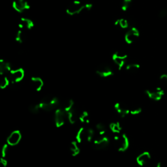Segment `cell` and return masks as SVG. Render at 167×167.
<instances>
[{"label":"cell","mask_w":167,"mask_h":167,"mask_svg":"<svg viewBox=\"0 0 167 167\" xmlns=\"http://www.w3.org/2000/svg\"><path fill=\"white\" fill-rule=\"evenodd\" d=\"M39 104L42 110L49 112L58 108L59 99L56 97H45Z\"/></svg>","instance_id":"obj_1"},{"label":"cell","mask_w":167,"mask_h":167,"mask_svg":"<svg viewBox=\"0 0 167 167\" xmlns=\"http://www.w3.org/2000/svg\"><path fill=\"white\" fill-rule=\"evenodd\" d=\"M84 11H85V3H82L78 0L73 2L66 9L67 14L70 16L79 14Z\"/></svg>","instance_id":"obj_2"},{"label":"cell","mask_w":167,"mask_h":167,"mask_svg":"<svg viewBox=\"0 0 167 167\" xmlns=\"http://www.w3.org/2000/svg\"><path fill=\"white\" fill-rule=\"evenodd\" d=\"M114 140L116 144L118 150L120 152H124L129 147V140L125 133L116 136Z\"/></svg>","instance_id":"obj_3"},{"label":"cell","mask_w":167,"mask_h":167,"mask_svg":"<svg viewBox=\"0 0 167 167\" xmlns=\"http://www.w3.org/2000/svg\"><path fill=\"white\" fill-rule=\"evenodd\" d=\"M112 58L114 63L117 65L118 69L121 70L125 65L127 55L123 52H116L112 55Z\"/></svg>","instance_id":"obj_4"},{"label":"cell","mask_w":167,"mask_h":167,"mask_svg":"<svg viewBox=\"0 0 167 167\" xmlns=\"http://www.w3.org/2000/svg\"><path fill=\"white\" fill-rule=\"evenodd\" d=\"M25 72L22 68L13 69L8 74L12 84H16L21 82L24 78Z\"/></svg>","instance_id":"obj_5"},{"label":"cell","mask_w":167,"mask_h":167,"mask_svg":"<svg viewBox=\"0 0 167 167\" xmlns=\"http://www.w3.org/2000/svg\"><path fill=\"white\" fill-rule=\"evenodd\" d=\"M139 36H140L139 30L136 27H132L125 33L124 37L125 41L127 44H131L137 39Z\"/></svg>","instance_id":"obj_6"},{"label":"cell","mask_w":167,"mask_h":167,"mask_svg":"<svg viewBox=\"0 0 167 167\" xmlns=\"http://www.w3.org/2000/svg\"><path fill=\"white\" fill-rule=\"evenodd\" d=\"M67 114L64 109H57L54 114V121L56 127L59 128L62 127L65 122Z\"/></svg>","instance_id":"obj_7"},{"label":"cell","mask_w":167,"mask_h":167,"mask_svg":"<svg viewBox=\"0 0 167 167\" xmlns=\"http://www.w3.org/2000/svg\"><path fill=\"white\" fill-rule=\"evenodd\" d=\"M145 93L149 99L155 101H160L164 95V90L161 88H157L154 89H146Z\"/></svg>","instance_id":"obj_8"},{"label":"cell","mask_w":167,"mask_h":167,"mask_svg":"<svg viewBox=\"0 0 167 167\" xmlns=\"http://www.w3.org/2000/svg\"><path fill=\"white\" fill-rule=\"evenodd\" d=\"M12 5L14 10L19 13H22L30 9V5L26 0H14Z\"/></svg>","instance_id":"obj_9"},{"label":"cell","mask_w":167,"mask_h":167,"mask_svg":"<svg viewBox=\"0 0 167 167\" xmlns=\"http://www.w3.org/2000/svg\"><path fill=\"white\" fill-rule=\"evenodd\" d=\"M96 73L101 77L107 78L114 74V71L109 65L107 64H103L99 67H98L96 70Z\"/></svg>","instance_id":"obj_10"},{"label":"cell","mask_w":167,"mask_h":167,"mask_svg":"<svg viewBox=\"0 0 167 167\" xmlns=\"http://www.w3.org/2000/svg\"><path fill=\"white\" fill-rule=\"evenodd\" d=\"M22 139L21 132L18 130H15L13 131L9 136L7 137V142L11 146H17L19 144Z\"/></svg>","instance_id":"obj_11"},{"label":"cell","mask_w":167,"mask_h":167,"mask_svg":"<svg viewBox=\"0 0 167 167\" xmlns=\"http://www.w3.org/2000/svg\"><path fill=\"white\" fill-rule=\"evenodd\" d=\"M110 144V140L108 136L103 135L99 136L94 140V144L97 149H102L107 148Z\"/></svg>","instance_id":"obj_12"},{"label":"cell","mask_w":167,"mask_h":167,"mask_svg":"<svg viewBox=\"0 0 167 167\" xmlns=\"http://www.w3.org/2000/svg\"><path fill=\"white\" fill-rule=\"evenodd\" d=\"M151 159V154L148 151H144L136 157V163L140 166H143L149 163Z\"/></svg>","instance_id":"obj_13"},{"label":"cell","mask_w":167,"mask_h":167,"mask_svg":"<svg viewBox=\"0 0 167 167\" xmlns=\"http://www.w3.org/2000/svg\"><path fill=\"white\" fill-rule=\"evenodd\" d=\"M114 109L118 114L122 118L126 117L129 114H130V110L120 103H116L114 104Z\"/></svg>","instance_id":"obj_14"},{"label":"cell","mask_w":167,"mask_h":167,"mask_svg":"<svg viewBox=\"0 0 167 167\" xmlns=\"http://www.w3.org/2000/svg\"><path fill=\"white\" fill-rule=\"evenodd\" d=\"M12 70V67L9 62L3 59L0 60V74L2 76L8 75Z\"/></svg>","instance_id":"obj_15"},{"label":"cell","mask_w":167,"mask_h":167,"mask_svg":"<svg viewBox=\"0 0 167 167\" xmlns=\"http://www.w3.org/2000/svg\"><path fill=\"white\" fill-rule=\"evenodd\" d=\"M35 26V24L33 20L29 19L28 18L22 17L20 19L19 28L21 29H26L28 30L32 29Z\"/></svg>","instance_id":"obj_16"},{"label":"cell","mask_w":167,"mask_h":167,"mask_svg":"<svg viewBox=\"0 0 167 167\" xmlns=\"http://www.w3.org/2000/svg\"><path fill=\"white\" fill-rule=\"evenodd\" d=\"M32 86L37 92H40L44 86V82L42 78L38 77H33L31 78Z\"/></svg>","instance_id":"obj_17"},{"label":"cell","mask_w":167,"mask_h":167,"mask_svg":"<svg viewBox=\"0 0 167 167\" xmlns=\"http://www.w3.org/2000/svg\"><path fill=\"white\" fill-rule=\"evenodd\" d=\"M66 114H67V118L68 121H69V122L71 124H74L76 123V121L78 119V114L77 110L75 109L74 107H73L69 111L67 112Z\"/></svg>","instance_id":"obj_18"},{"label":"cell","mask_w":167,"mask_h":167,"mask_svg":"<svg viewBox=\"0 0 167 167\" xmlns=\"http://www.w3.org/2000/svg\"><path fill=\"white\" fill-rule=\"evenodd\" d=\"M76 140L78 143H82L86 140V129L84 127H80L76 134Z\"/></svg>","instance_id":"obj_19"},{"label":"cell","mask_w":167,"mask_h":167,"mask_svg":"<svg viewBox=\"0 0 167 167\" xmlns=\"http://www.w3.org/2000/svg\"><path fill=\"white\" fill-rule=\"evenodd\" d=\"M69 148L71 155L73 157H76L78 155V154L80 152V149L78 145V142L77 140L71 142Z\"/></svg>","instance_id":"obj_20"},{"label":"cell","mask_w":167,"mask_h":167,"mask_svg":"<svg viewBox=\"0 0 167 167\" xmlns=\"http://www.w3.org/2000/svg\"><path fill=\"white\" fill-rule=\"evenodd\" d=\"M110 129L112 133L119 134L122 130V127L119 122H112L110 124Z\"/></svg>","instance_id":"obj_21"},{"label":"cell","mask_w":167,"mask_h":167,"mask_svg":"<svg viewBox=\"0 0 167 167\" xmlns=\"http://www.w3.org/2000/svg\"><path fill=\"white\" fill-rule=\"evenodd\" d=\"M114 26H118L121 29H127L129 28V22L125 18H119L115 21Z\"/></svg>","instance_id":"obj_22"},{"label":"cell","mask_w":167,"mask_h":167,"mask_svg":"<svg viewBox=\"0 0 167 167\" xmlns=\"http://www.w3.org/2000/svg\"><path fill=\"white\" fill-rule=\"evenodd\" d=\"M95 129L99 136L105 135V133H107V127L102 123L97 124L95 126Z\"/></svg>","instance_id":"obj_23"},{"label":"cell","mask_w":167,"mask_h":167,"mask_svg":"<svg viewBox=\"0 0 167 167\" xmlns=\"http://www.w3.org/2000/svg\"><path fill=\"white\" fill-rule=\"evenodd\" d=\"M95 131L92 128H88L86 129V141L91 142L94 140Z\"/></svg>","instance_id":"obj_24"},{"label":"cell","mask_w":167,"mask_h":167,"mask_svg":"<svg viewBox=\"0 0 167 167\" xmlns=\"http://www.w3.org/2000/svg\"><path fill=\"white\" fill-rule=\"evenodd\" d=\"M79 120L80 122L83 124H89V115L87 111H84L79 116Z\"/></svg>","instance_id":"obj_25"},{"label":"cell","mask_w":167,"mask_h":167,"mask_svg":"<svg viewBox=\"0 0 167 167\" xmlns=\"http://www.w3.org/2000/svg\"><path fill=\"white\" fill-rule=\"evenodd\" d=\"M140 66L139 63H133L127 64L125 67V69L129 72L133 73V72L138 71L140 69Z\"/></svg>","instance_id":"obj_26"},{"label":"cell","mask_w":167,"mask_h":167,"mask_svg":"<svg viewBox=\"0 0 167 167\" xmlns=\"http://www.w3.org/2000/svg\"><path fill=\"white\" fill-rule=\"evenodd\" d=\"M10 84L11 83V81L8 75H5V77L2 80L1 82H0V88L3 89L6 88L7 86H9Z\"/></svg>","instance_id":"obj_27"},{"label":"cell","mask_w":167,"mask_h":167,"mask_svg":"<svg viewBox=\"0 0 167 167\" xmlns=\"http://www.w3.org/2000/svg\"><path fill=\"white\" fill-rule=\"evenodd\" d=\"M24 35L23 33V32L21 29H19L16 33L15 35V41H16L18 43H22L24 42Z\"/></svg>","instance_id":"obj_28"},{"label":"cell","mask_w":167,"mask_h":167,"mask_svg":"<svg viewBox=\"0 0 167 167\" xmlns=\"http://www.w3.org/2000/svg\"><path fill=\"white\" fill-rule=\"evenodd\" d=\"M41 107L39 106V104H33L32 105L29 106V110L32 114H37L41 110Z\"/></svg>","instance_id":"obj_29"},{"label":"cell","mask_w":167,"mask_h":167,"mask_svg":"<svg viewBox=\"0 0 167 167\" xmlns=\"http://www.w3.org/2000/svg\"><path fill=\"white\" fill-rule=\"evenodd\" d=\"M132 0H123L122 3H121V9L123 11H127L131 5Z\"/></svg>","instance_id":"obj_30"},{"label":"cell","mask_w":167,"mask_h":167,"mask_svg":"<svg viewBox=\"0 0 167 167\" xmlns=\"http://www.w3.org/2000/svg\"><path fill=\"white\" fill-rule=\"evenodd\" d=\"M73 107H74V101L72 99H69L65 103L63 109L65 111V112H67L68 111H69L71 109H72Z\"/></svg>","instance_id":"obj_31"},{"label":"cell","mask_w":167,"mask_h":167,"mask_svg":"<svg viewBox=\"0 0 167 167\" xmlns=\"http://www.w3.org/2000/svg\"><path fill=\"white\" fill-rule=\"evenodd\" d=\"M142 110L140 107H134L130 110V114L131 115L136 116V115L140 114L142 112Z\"/></svg>","instance_id":"obj_32"},{"label":"cell","mask_w":167,"mask_h":167,"mask_svg":"<svg viewBox=\"0 0 167 167\" xmlns=\"http://www.w3.org/2000/svg\"><path fill=\"white\" fill-rule=\"evenodd\" d=\"M9 144H5L3 146L2 149V157L5 158V157L7 155V153H8V149H9Z\"/></svg>","instance_id":"obj_33"},{"label":"cell","mask_w":167,"mask_h":167,"mask_svg":"<svg viewBox=\"0 0 167 167\" xmlns=\"http://www.w3.org/2000/svg\"><path fill=\"white\" fill-rule=\"evenodd\" d=\"M166 15H167V11L166 9H162L159 13V17L162 18L166 17Z\"/></svg>","instance_id":"obj_34"},{"label":"cell","mask_w":167,"mask_h":167,"mask_svg":"<svg viewBox=\"0 0 167 167\" xmlns=\"http://www.w3.org/2000/svg\"><path fill=\"white\" fill-rule=\"evenodd\" d=\"M0 164L3 167H7V164H8V162L6 160L4 157H2L0 159Z\"/></svg>","instance_id":"obj_35"},{"label":"cell","mask_w":167,"mask_h":167,"mask_svg":"<svg viewBox=\"0 0 167 167\" xmlns=\"http://www.w3.org/2000/svg\"><path fill=\"white\" fill-rule=\"evenodd\" d=\"M160 80L163 83L165 84H167V74H163L161 75Z\"/></svg>","instance_id":"obj_36"},{"label":"cell","mask_w":167,"mask_h":167,"mask_svg":"<svg viewBox=\"0 0 167 167\" xmlns=\"http://www.w3.org/2000/svg\"><path fill=\"white\" fill-rule=\"evenodd\" d=\"M155 167H162V164L161 163H158Z\"/></svg>","instance_id":"obj_37"},{"label":"cell","mask_w":167,"mask_h":167,"mask_svg":"<svg viewBox=\"0 0 167 167\" xmlns=\"http://www.w3.org/2000/svg\"><path fill=\"white\" fill-rule=\"evenodd\" d=\"M139 167H142V166H139Z\"/></svg>","instance_id":"obj_38"}]
</instances>
